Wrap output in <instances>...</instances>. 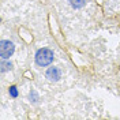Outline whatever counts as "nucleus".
Segmentation results:
<instances>
[{
	"mask_svg": "<svg viewBox=\"0 0 120 120\" xmlns=\"http://www.w3.org/2000/svg\"><path fill=\"white\" fill-rule=\"evenodd\" d=\"M46 78L49 79V81H59L60 78H61V72H60V70L57 67H51L46 70Z\"/></svg>",
	"mask_w": 120,
	"mask_h": 120,
	"instance_id": "3",
	"label": "nucleus"
},
{
	"mask_svg": "<svg viewBox=\"0 0 120 120\" xmlns=\"http://www.w3.org/2000/svg\"><path fill=\"white\" fill-rule=\"evenodd\" d=\"M8 93H10V96H11L12 98H16L18 97V89H16V86H10Z\"/></svg>",
	"mask_w": 120,
	"mask_h": 120,
	"instance_id": "5",
	"label": "nucleus"
},
{
	"mask_svg": "<svg viewBox=\"0 0 120 120\" xmlns=\"http://www.w3.org/2000/svg\"><path fill=\"white\" fill-rule=\"evenodd\" d=\"M10 68H11V63H8V61H6V59H3V61H1V72H6Z\"/></svg>",
	"mask_w": 120,
	"mask_h": 120,
	"instance_id": "6",
	"label": "nucleus"
},
{
	"mask_svg": "<svg viewBox=\"0 0 120 120\" xmlns=\"http://www.w3.org/2000/svg\"><path fill=\"white\" fill-rule=\"evenodd\" d=\"M85 1L86 0H70V3H71V6L75 8H81L85 4Z\"/></svg>",
	"mask_w": 120,
	"mask_h": 120,
	"instance_id": "4",
	"label": "nucleus"
},
{
	"mask_svg": "<svg viewBox=\"0 0 120 120\" xmlns=\"http://www.w3.org/2000/svg\"><path fill=\"white\" fill-rule=\"evenodd\" d=\"M14 48L15 46L11 41L3 40L0 42V56H1V59H8L12 55V52H14Z\"/></svg>",
	"mask_w": 120,
	"mask_h": 120,
	"instance_id": "2",
	"label": "nucleus"
},
{
	"mask_svg": "<svg viewBox=\"0 0 120 120\" xmlns=\"http://www.w3.org/2000/svg\"><path fill=\"white\" fill-rule=\"evenodd\" d=\"M53 61V52L48 48H42L36 53V63L40 67H45L49 66Z\"/></svg>",
	"mask_w": 120,
	"mask_h": 120,
	"instance_id": "1",
	"label": "nucleus"
}]
</instances>
